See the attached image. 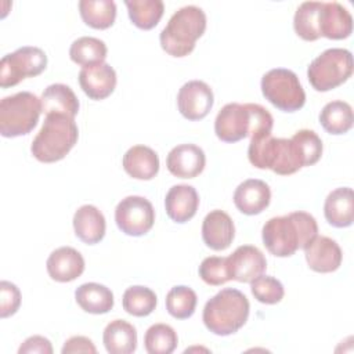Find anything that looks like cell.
Instances as JSON below:
<instances>
[{
	"label": "cell",
	"instance_id": "6da1fadb",
	"mask_svg": "<svg viewBox=\"0 0 354 354\" xmlns=\"http://www.w3.org/2000/svg\"><path fill=\"white\" fill-rule=\"evenodd\" d=\"M318 235V224L307 212H292L271 217L261 230V239L267 250L277 257H289L304 249Z\"/></svg>",
	"mask_w": 354,
	"mask_h": 354
},
{
	"label": "cell",
	"instance_id": "e575fe53",
	"mask_svg": "<svg viewBox=\"0 0 354 354\" xmlns=\"http://www.w3.org/2000/svg\"><path fill=\"white\" fill-rule=\"evenodd\" d=\"M177 343V333L167 324H155L149 326L144 336V346L149 354H170L176 350Z\"/></svg>",
	"mask_w": 354,
	"mask_h": 354
},
{
	"label": "cell",
	"instance_id": "60d3db41",
	"mask_svg": "<svg viewBox=\"0 0 354 354\" xmlns=\"http://www.w3.org/2000/svg\"><path fill=\"white\" fill-rule=\"evenodd\" d=\"M62 354H72V353H97L94 343L86 336H72L69 337L61 350Z\"/></svg>",
	"mask_w": 354,
	"mask_h": 354
},
{
	"label": "cell",
	"instance_id": "9c48e42d",
	"mask_svg": "<svg viewBox=\"0 0 354 354\" xmlns=\"http://www.w3.org/2000/svg\"><path fill=\"white\" fill-rule=\"evenodd\" d=\"M261 93L267 101L283 112L299 111L306 102V93L297 75L285 68H274L263 75Z\"/></svg>",
	"mask_w": 354,
	"mask_h": 354
},
{
	"label": "cell",
	"instance_id": "7402d4cb",
	"mask_svg": "<svg viewBox=\"0 0 354 354\" xmlns=\"http://www.w3.org/2000/svg\"><path fill=\"white\" fill-rule=\"evenodd\" d=\"M326 221L336 227H350L354 220V194L350 187H340L329 192L324 203Z\"/></svg>",
	"mask_w": 354,
	"mask_h": 354
},
{
	"label": "cell",
	"instance_id": "4fadbf2b",
	"mask_svg": "<svg viewBox=\"0 0 354 354\" xmlns=\"http://www.w3.org/2000/svg\"><path fill=\"white\" fill-rule=\"evenodd\" d=\"M228 270L231 279L238 282H252L263 275L267 268V260L263 252L253 245L238 246L228 257Z\"/></svg>",
	"mask_w": 354,
	"mask_h": 354
},
{
	"label": "cell",
	"instance_id": "5bb4252c",
	"mask_svg": "<svg viewBox=\"0 0 354 354\" xmlns=\"http://www.w3.org/2000/svg\"><path fill=\"white\" fill-rule=\"evenodd\" d=\"M318 32L319 36L332 40L348 37L353 32V17L350 11L337 1H321Z\"/></svg>",
	"mask_w": 354,
	"mask_h": 354
},
{
	"label": "cell",
	"instance_id": "d6a6232c",
	"mask_svg": "<svg viewBox=\"0 0 354 354\" xmlns=\"http://www.w3.org/2000/svg\"><path fill=\"white\" fill-rule=\"evenodd\" d=\"M198 297L194 289L185 285L173 286L166 295V310L176 319H187L195 313Z\"/></svg>",
	"mask_w": 354,
	"mask_h": 354
},
{
	"label": "cell",
	"instance_id": "cb8c5ba5",
	"mask_svg": "<svg viewBox=\"0 0 354 354\" xmlns=\"http://www.w3.org/2000/svg\"><path fill=\"white\" fill-rule=\"evenodd\" d=\"M124 171L137 180H151L159 171L158 153L147 145H134L126 151L122 160Z\"/></svg>",
	"mask_w": 354,
	"mask_h": 354
},
{
	"label": "cell",
	"instance_id": "7c38bea8",
	"mask_svg": "<svg viewBox=\"0 0 354 354\" xmlns=\"http://www.w3.org/2000/svg\"><path fill=\"white\" fill-rule=\"evenodd\" d=\"M213 102V90L202 80H189L184 83L177 94L178 111L188 120L203 119L210 112Z\"/></svg>",
	"mask_w": 354,
	"mask_h": 354
},
{
	"label": "cell",
	"instance_id": "2e32d148",
	"mask_svg": "<svg viewBox=\"0 0 354 354\" xmlns=\"http://www.w3.org/2000/svg\"><path fill=\"white\" fill-rule=\"evenodd\" d=\"M206 165L203 149L195 144H180L174 147L167 158V170L178 178H194L199 176Z\"/></svg>",
	"mask_w": 354,
	"mask_h": 354
},
{
	"label": "cell",
	"instance_id": "8fae6325",
	"mask_svg": "<svg viewBox=\"0 0 354 354\" xmlns=\"http://www.w3.org/2000/svg\"><path fill=\"white\" fill-rule=\"evenodd\" d=\"M115 221L118 228L130 236H141L149 232L155 223V210L152 203L138 195L123 198L115 209Z\"/></svg>",
	"mask_w": 354,
	"mask_h": 354
},
{
	"label": "cell",
	"instance_id": "f546056e",
	"mask_svg": "<svg viewBox=\"0 0 354 354\" xmlns=\"http://www.w3.org/2000/svg\"><path fill=\"white\" fill-rule=\"evenodd\" d=\"M106 53V44L101 39L93 36L77 37L69 47L71 59L83 68L104 62Z\"/></svg>",
	"mask_w": 354,
	"mask_h": 354
},
{
	"label": "cell",
	"instance_id": "484cf974",
	"mask_svg": "<svg viewBox=\"0 0 354 354\" xmlns=\"http://www.w3.org/2000/svg\"><path fill=\"white\" fill-rule=\"evenodd\" d=\"M102 342L109 354H131L137 348V330L124 319H113L105 326Z\"/></svg>",
	"mask_w": 354,
	"mask_h": 354
},
{
	"label": "cell",
	"instance_id": "277c9868",
	"mask_svg": "<svg viewBox=\"0 0 354 354\" xmlns=\"http://www.w3.org/2000/svg\"><path fill=\"white\" fill-rule=\"evenodd\" d=\"M206 30V14L198 6H184L169 19L159 35L160 47L171 57H185Z\"/></svg>",
	"mask_w": 354,
	"mask_h": 354
},
{
	"label": "cell",
	"instance_id": "5b68a950",
	"mask_svg": "<svg viewBox=\"0 0 354 354\" xmlns=\"http://www.w3.org/2000/svg\"><path fill=\"white\" fill-rule=\"evenodd\" d=\"M79 129L73 118L59 113L46 115L40 131L32 141V155L43 163H54L64 159L75 147Z\"/></svg>",
	"mask_w": 354,
	"mask_h": 354
},
{
	"label": "cell",
	"instance_id": "f35d334b",
	"mask_svg": "<svg viewBox=\"0 0 354 354\" xmlns=\"http://www.w3.org/2000/svg\"><path fill=\"white\" fill-rule=\"evenodd\" d=\"M21 304V292L12 282H0V317L14 315Z\"/></svg>",
	"mask_w": 354,
	"mask_h": 354
},
{
	"label": "cell",
	"instance_id": "d590c367",
	"mask_svg": "<svg viewBox=\"0 0 354 354\" xmlns=\"http://www.w3.org/2000/svg\"><path fill=\"white\" fill-rule=\"evenodd\" d=\"M290 140L295 142L301 156L303 167L311 166L319 160L324 145H322V140L314 130H308V129L297 130Z\"/></svg>",
	"mask_w": 354,
	"mask_h": 354
},
{
	"label": "cell",
	"instance_id": "44dd1931",
	"mask_svg": "<svg viewBox=\"0 0 354 354\" xmlns=\"http://www.w3.org/2000/svg\"><path fill=\"white\" fill-rule=\"evenodd\" d=\"M199 195L192 185L177 184L173 185L165 198V207L167 216L176 223H187L198 210Z\"/></svg>",
	"mask_w": 354,
	"mask_h": 354
},
{
	"label": "cell",
	"instance_id": "3957f363",
	"mask_svg": "<svg viewBox=\"0 0 354 354\" xmlns=\"http://www.w3.org/2000/svg\"><path fill=\"white\" fill-rule=\"evenodd\" d=\"M249 311V300L241 290L224 288L206 301L202 319L212 333L228 336L238 332L246 324Z\"/></svg>",
	"mask_w": 354,
	"mask_h": 354
},
{
	"label": "cell",
	"instance_id": "4316f807",
	"mask_svg": "<svg viewBox=\"0 0 354 354\" xmlns=\"http://www.w3.org/2000/svg\"><path fill=\"white\" fill-rule=\"evenodd\" d=\"M76 303L90 314H105L113 307V293L105 285L87 282L75 290Z\"/></svg>",
	"mask_w": 354,
	"mask_h": 354
},
{
	"label": "cell",
	"instance_id": "d6986e66",
	"mask_svg": "<svg viewBox=\"0 0 354 354\" xmlns=\"http://www.w3.org/2000/svg\"><path fill=\"white\" fill-rule=\"evenodd\" d=\"M235 225L224 210L216 209L207 213L202 223V239L213 250H225L234 241Z\"/></svg>",
	"mask_w": 354,
	"mask_h": 354
},
{
	"label": "cell",
	"instance_id": "ffe728a7",
	"mask_svg": "<svg viewBox=\"0 0 354 354\" xmlns=\"http://www.w3.org/2000/svg\"><path fill=\"white\" fill-rule=\"evenodd\" d=\"M47 272L57 282H71L84 271V259L76 249L61 246L51 252L46 263Z\"/></svg>",
	"mask_w": 354,
	"mask_h": 354
},
{
	"label": "cell",
	"instance_id": "ab89813d",
	"mask_svg": "<svg viewBox=\"0 0 354 354\" xmlns=\"http://www.w3.org/2000/svg\"><path fill=\"white\" fill-rule=\"evenodd\" d=\"M19 354H30V353H40V354H51L53 346L51 342L40 335H35L28 337L18 348Z\"/></svg>",
	"mask_w": 354,
	"mask_h": 354
},
{
	"label": "cell",
	"instance_id": "83f0119b",
	"mask_svg": "<svg viewBox=\"0 0 354 354\" xmlns=\"http://www.w3.org/2000/svg\"><path fill=\"white\" fill-rule=\"evenodd\" d=\"M353 108L346 101H330L319 113V123L329 134L339 136L347 133L353 127Z\"/></svg>",
	"mask_w": 354,
	"mask_h": 354
},
{
	"label": "cell",
	"instance_id": "4dcf8cb0",
	"mask_svg": "<svg viewBox=\"0 0 354 354\" xmlns=\"http://www.w3.org/2000/svg\"><path fill=\"white\" fill-rule=\"evenodd\" d=\"M124 4L130 21L144 30L155 28L165 11L162 0H126Z\"/></svg>",
	"mask_w": 354,
	"mask_h": 354
},
{
	"label": "cell",
	"instance_id": "ba28073f",
	"mask_svg": "<svg viewBox=\"0 0 354 354\" xmlns=\"http://www.w3.org/2000/svg\"><path fill=\"white\" fill-rule=\"evenodd\" d=\"M353 55L348 50L333 47L322 51L307 68V77L317 91H329L353 75Z\"/></svg>",
	"mask_w": 354,
	"mask_h": 354
},
{
	"label": "cell",
	"instance_id": "74e56055",
	"mask_svg": "<svg viewBox=\"0 0 354 354\" xmlns=\"http://www.w3.org/2000/svg\"><path fill=\"white\" fill-rule=\"evenodd\" d=\"M198 272H199V277L202 278V281L212 286H218V285H223V283L231 281L227 257L209 256V257L203 259L199 266Z\"/></svg>",
	"mask_w": 354,
	"mask_h": 354
},
{
	"label": "cell",
	"instance_id": "d4e9b609",
	"mask_svg": "<svg viewBox=\"0 0 354 354\" xmlns=\"http://www.w3.org/2000/svg\"><path fill=\"white\" fill-rule=\"evenodd\" d=\"M41 109L46 115L59 113L73 118L79 112V100L73 90L62 83H54L44 88L41 97Z\"/></svg>",
	"mask_w": 354,
	"mask_h": 354
},
{
	"label": "cell",
	"instance_id": "ac0fdd59",
	"mask_svg": "<svg viewBox=\"0 0 354 354\" xmlns=\"http://www.w3.org/2000/svg\"><path fill=\"white\" fill-rule=\"evenodd\" d=\"M232 199L241 213L254 216L268 207L271 202V189L263 180L248 178L235 188Z\"/></svg>",
	"mask_w": 354,
	"mask_h": 354
},
{
	"label": "cell",
	"instance_id": "8992f818",
	"mask_svg": "<svg viewBox=\"0 0 354 354\" xmlns=\"http://www.w3.org/2000/svg\"><path fill=\"white\" fill-rule=\"evenodd\" d=\"M249 162L257 169H270L277 174L289 176L303 167L301 156L290 138L263 134L250 138Z\"/></svg>",
	"mask_w": 354,
	"mask_h": 354
},
{
	"label": "cell",
	"instance_id": "1f68e13d",
	"mask_svg": "<svg viewBox=\"0 0 354 354\" xmlns=\"http://www.w3.org/2000/svg\"><path fill=\"white\" fill-rule=\"evenodd\" d=\"M122 303L127 314L134 317H147L155 310L158 299L152 289L141 285H134L124 290Z\"/></svg>",
	"mask_w": 354,
	"mask_h": 354
},
{
	"label": "cell",
	"instance_id": "8d00e7d4",
	"mask_svg": "<svg viewBox=\"0 0 354 354\" xmlns=\"http://www.w3.org/2000/svg\"><path fill=\"white\" fill-rule=\"evenodd\" d=\"M254 299L263 304H277L283 299L285 289L279 279L270 275H260L250 282Z\"/></svg>",
	"mask_w": 354,
	"mask_h": 354
},
{
	"label": "cell",
	"instance_id": "30bf717a",
	"mask_svg": "<svg viewBox=\"0 0 354 354\" xmlns=\"http://www.w3.org/2000/svg\"><path fill=\"white\" fill-rule=\"evenodd\" d=\"M47 66L46 53L33 46H24L6 54L0 61V86L3 88L17 86L26 77L40 75Z\"/></svg>",
	"mask_w": 354,
	"mask_h": 354
},
{
	"label": "cell",
	"instance_id": "f1b7e54d",
	"mask_svg": "<svg viewBox=\"0 0 354 354\" xmlns=\"http://www.w3.org/2000/svg\"><path fill=\"white\" fill-rule=\"evenodd\" d=\"M79 12L83 22L94 29H106L116 18V4L112 0H80Z\"/></svg>",
	"mask_w": 354,
	"mask_h": 354
},
{
	"label": "cell",
	"instance_id": "836d02e7",
	"mask_svg": "<svg viewBox=\"0 0 354 354\" xmlns=\"http://www.w3.org/2000/svg\"><path fill=\"white\" fill-rule=\"evenodd\" d=\"M319 7L321 1H304L297 7L293 17V28L303 40L314 41L321 37L318 32Z\"/></svg>",
	"mask_w": 354,
	"mask_h": 354
},
{
	"label": "cell",
	"instance_id": "e0dca14e",
	"mask_svg": "<svg viewBox=\"0 0 354 354\" xmlns=\"http://www.w3.org/2000/svg\"><path fill=\"white\" fill-rule=\"evenodd\" d=\"M116 80L115 69L106 62L84 66L79 72V84L91 100L109 97L116 87Z\"/></svg>",
	"mask_w": 354,
	"mask_h": 354
},
{
	"label": "cell",
	"instance_id": "603a6c76",
	"mask_svg": "<svg viewBox=\"0 0 354 354\" xmlns=\"http://www.w3.org/2000/svg\"><path fill=\"white\" fill-rule=\"evenodd\" d=\"M105 217L93 205L80 206L73 214L75 235L87 245H95L105 235Z\"/></svg>",
	"mask_w": 354,
	"mask_h": 354
},
{
	"label": "cell",
	"instance_id": "7a4b0ae2",
	"mask_svg": "<svg viewBox=\"0 0 354 354\" xmlns=\"http://www.w3.org/2000/svg\"><path fill=\"white\" fill-rule=\"evenodd\" d=\"M272 115L260 104H225L214 120V133L224 142H236L246 137L271 134Z\"/></svg>",
	"mask_w": 354,
	"mask_h": 354
},
{
	"label": "cell",
	"instance_id": "52a82bcc",
	"mask_svg": "<svg viewBox=\"0 0 354 354\" xmlns=\"http://www.w3.org/2000/svg\"><path fill=\"white\" fill-rule=\"evenodd\" d=\"M43 112L41 101L30 91H19L0 101V134L7 138L29 134Z\"/></svg>",
	"mask_w": 354,
	"mask_h": 354
},
{
	"label": "cell",
	"instance_id": "9a60e30c",
	"mask_svg": "<svg viewBox=\"0 0 354 354\" xmlns=\"http://www.w3.org/2000/svg\"><path fill=\"white\" fill-rule=\"evenodd\" d=\"M304 256L308 267L315 272H333L336 271L343 259L339 243L324 235H317L306 248Z\"/></svg>",
	"mask_w": 354,
	"mask_h": 354
}]
</instances>
